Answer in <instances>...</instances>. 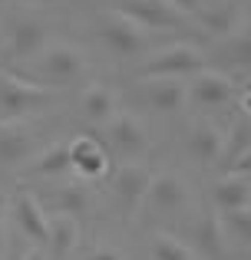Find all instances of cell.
I'll return each mask as SVG.
<instances>
[{"label":"cell","instance_id":"obj_1","mask_svg":"<svg viewBox=\"0 0 251 260\" xmlns=\"http://www.w3.org/2000/svg\"><path fill=\"white\" fill-rule=\"evenodd\" d=\"M99 37L109 46L113 56H119V59L139 56V53L146 50V30H142L139 23H132L126 13H119L116 7L103 13V20H99Z\"/></svg>","mask_w":251,"mask_h":260},{"label":"cell","instance_id":"obj_2","mask_svg":"<svg viewBox=\"0 0 251 260\" xmlns=\"http://www.w3.org/2000/svg\"><path fill=\"white\" fill-rule=\"evenodd\" d=\"M199 70H205V56L195 50L192 43H175L159 50L146 66H142V76L155 79V76H169V79H182V76H195Z\"/></svg>","mask_w":251,"mask_h":260},{"label":"cell","instance_id":"obj_3","mask_svg":"<svg viewBox=\"0 0 251 260\" xmlns=\"http://www.w3.org/2000/svg\"><path fill=\"white\" fill-rule=\"evenodd\" d=\"M50 99H53V92L46 86L0 73V109H4L7 119H20V115L33 112V109H43Z\"/></svg>","mask_w":251,"mask_h":260},{"label":"cell","instance_id":"obj_4","mask_svg":"<svg viewBox=\"0 0 251 260\" xmlns=\"http://www.w3.org/2000/svg\"><path fill=\"white\" fill-rule=\"evenodd\" d=\"M116 10L126 13L142 30H175V26H182L185 17H188L179 7H172L169 0H119Z\"/></svg>","mask_w":251,"mask_h":260},{"label":"cell","instance_id":"obj_5","mask_svg":"<svg viewBox=\"0 0 251 260\" xmlns=\"http://www.w3.org/2000/svg\"><path fill=\"white\" fill-rule=\"evenodd\" d=\"M149 181H152V172H149L146 165H139V161L119 165V172L113 175V194L119 198V204H123L126 214H132V211L139 208V201L149 191Z\"/></svg>","mask_w":251,"mask_h":260},{"label":"cell","instance_id":"obj_6","mask_svg":"<svg viewBox=\"0 0 251 260\" xmlns=\"http://www.w3.org/2000/svg\"><path fill=\"white\" fill-rule=\"evenodd\" d=\"M146 198L152 201L155 211H165V214H172V211H182V208L188 204V184H185V178H179V175H172V172L152 175Z\"/></svg>","mask_w":251,"mask_h":260},{"label":"cell","instance_id":"obj_7","mask_svg":"<svg viewBox=\"0 0 251 260\" xmlns=\"http://www.w3.org/2000/svg\"><path fill=\"white\" fill-rule=\"evenodd\" d=\"M106 135H109V142H113V148H116L119 155H139L142 148H146V128L139 125V119L135 115H113L109 122H106Z\"/></svg>","mask_w":251,"mask_h":260},{"label":"cell","instance_id":"obj_8","mask_svg":"<svg viewBox=\"0 0 251 260\" xmlns=\"http://www.w3.org/2000/svg\"><path fill=\"white\" fill-rule=\"evenodd\" d=\"M232 95H235V86L228 83V76H221V73H215V70H199L192 76V99H195V106H202V109H215V106H225V102H232Z\"/></svg>","mask_w":251,"mask_h":260},{"label":"cell","instance_id":"obj_9","mask_svg":"<svg viewBox=\"0 0 251 260\" xmlns=\"http://www.w3.org/2000/svg\"><path fill=\"white\" fill-rule=\"evenodd\" d=\"M13 217H17L20 231H23L26 237H33V241H40V244L46 241V234H50V217H46L43 204H40L30 191H20V194L13 198Z\"/></svg>","mask_w":251,"mask_h":260},{"label":"cell","instance_id":"obj_10","mask_svg":"<svg viewBox=\"0 0 251 260\" xmlns=\"http://www.w3.org/2000/svg\"><path fill=\"white\" fill-rule=\"evenodd\" d=\"M192 241L199 244V250L205 254L208 260H228V244H225V224H221L218 214H202L195 221V231H192Z\"/></svg>","mask_w":251,"mask_h":260},{"label":"cell","instance_id":"obj_11","mask_svg":"<svg viewBox=\"0 0 251 260\" xmlns=\"http://www.w3.org/2000/svg\"><path fill=\"white\" fill-rule=\"evenodd\" d=\"M43 73L50 79H57L60 86H66L70 79H76L83 73V53L66 43L50 46V50H43Z\"/></svg>","mask_w":251,"mask_h":260},{"label":"cell","instance_id":"obj_12","mask_svg":"<svg viewBox=\"0 0 251 260\" xmlns=\"http://www.w3.org/2000/svg\"><path fill=\"white\" fill-rule=\"evenodd\" d=\"M70 161L83 178H99V175H106V168H109L106 152L99 148L96 139H90V135H79V139L70 142Z\"/></svg>","mask_w":251,"mask_h":260},{"label":"cell","instance_id":"obj_13","mask_svg":"<svg viewBox=\"0 0 251 260\" xmlns=\"http://www.w3.org/2000/svg\"><path fill=\"white\" fill-rule=\"evenodd\" d=\"M46 50V26L37 20H20L10 33V53L13 59H37Z\"/></svg>","mask_w":251,"mask_h":260},{"label":"cell","instance_id":"obj_14","mask_svg":"<svg viewBox=\"0 0 251 260\" xmlns=\"http://www.w3.org/2000/svg\"><path fill=\"white\" fill-rule=\"evenodd\" d=\"M146 102L159 112H179L185 106V86L179 79H169V76H155L146 83Z\"/></svg>","mask_w":251,"mask_h":260},{"label":"cell","instance_id":"obj_15","mask_svg":"<svg viewBox=\"0 0 251 260\" xmlns=\"http://www.w3.org/2000/svg\"><path fill=\"white\" fill-rule=\"evenodd\" d=\"M221 148H225V135H221L215 125H208V122L195 125L192 135H188V155H192L195 161H202V165L218 161L221 158Z\"/></svg>","mask_w":251,"mask_h":260},{"label":"cell","instance_id":"obj_16","mask_svg":"<svg viewBox=\"0 0 251 260\" xmlns=\"http://www.w3.org/2000/svg\"><path fill=\"white\" fill-rule=\"evenodd\" d=\"M46 241H50V254L57 260L70 257L73 247H76V241H79L76 217H73V214H60V211H57V214L50 217V234H46Z\"/></svg>","mask_w":251,"mask_h":260},{"label":"cell","instance_id":"obj_17","mask_svg":"<svg viewBox=\"0 0 251 260\" xmlns=\"http://www.w3.org/2000/svg\"><path fill=\"white\" fill-rule=\"evenodd\" d=\"M70 168H73V161H70V142H57V145H50L46 152H40L37 158L26 165V175L50 178V175L70 172Z\"/></svg>","mask_w":251,"mask_h":260},{"label":"cell","instance_id":"obj_18","mask_svg":"<svg viewBox=\"0 0 251 260\" xmlns=\"http://www.w3.org/2000/svg\"><path fill=\"white\" fill-rule=\"evenodd\" d=\"M215 204H218V211H232V208L251 204V178L225 175L215 184Z\"/></svg>","mask_w":251,"mask_h":260},{"label":"cell","instance_id":"obj_19","mask_svg":"<svg viewBox=\"0 0 251 260\" xmlns=\"http://www.w3.org/2000/svg\"><path fill=\"white\" fill-rule=\"evenodd\" d=\"M79 109H83V115L93 122V125H106V122L116 115V99H113L109 89L90 86L83 92V99H79Z\"/></svg>","mask_w":251,"mask_h":260},{"label":"cell","instance_id":"obj_20","mask_svg":"<svg viewBox=\"0 0 251 260\" xmlns=\"http://www.w3.org/2000/svg\"><path fill=\"white\" fill-rule=\"evenodd\" d=\"M33 152V139L20 128H0V165L13 168L20 161H26Z\"/></svg>","mask_w":251,"mask_h":260},{"label":"cell","instance_id":"obj_21","mask_svg":"<svg viewBox=\"0 0 251 260\" xmlns=\"http://www.w3.org/2000/svg\"><path fill=\"white\" fill-rule=\"evenodd\" d=\"M235 23H238V4L235 0H221L218 7L202 13V26L208 33H215V37H232Z\"/></svg>","mask_w":251,"mask_h":260},{"label":"cell","instance_id":"obj_22","mask_svg":"<svg viewBox=\"0 0 251 260\" xmlns=\"http://www.w3.org/2000/svg\"><path fill=\"white\" fill-rule=\"evenodd\" d=\"M221 59L228 66H251V30L232 33L221 46Z\"/></svg>","mask_w":251,"mask_h":260},{"label":"cell","instance_id":"obj_23","mask_svg":"<svg viewBox=\"0 0 251 260\" xmlns=\"http://www.w3.org/2000/svg\"><path fill=\"white\" fill-rule=\"evenodd\" d=\"M53 208H57L60 214H83V211L90 208V201H86L83 188L63 184V188H57V194H53Z\"/></svg>","mask_w":251,"mask_h":260},{"label":"cell","instance_id":"obj_24","mask_svg":"<svg viewBox=\"0 0 251 260\" xmlns=\"http://www.w3.org/2000/svg\"><path fill=\"white\" fill-rule=\"evenodd\" d=\"M152 254H155V260H199L192 250L185 247V244L175 241V237H169V234H159V237H155Z\"/></svg>","mask_w":251,"mask_h":260},{"label":"cell","instance_id":"obj_25","mask_svg":"<svg viewBox=\"0 0 251 260\" xmlns=\"http://www.w3.org/2000/svg\"><path fill=\"white\" fill-rule=\"evenodd\" d=\"M221 224H225L228 231H235V237L238 241L251 244V204H245V208H232V211H221Z\"/></svg>","mask_w":251,"mask_h":260},{"label":"cell","instance_id":"obj_26","mask_svg":"<svg viewBox=\"0 0 251 260\" xmlns=\"http://www.w3.org/2000/svg\"><path fill=\"white\" fill-rule=\"evenodd\" d=\"M248 145H251V125H238V128L232 132V139H228V145L221 148V155H225V165L235 158V155L245 152Z\"/></svg>","mask_w":251,"mask_h":260},{"label":"cell","instance_id":"obj_27","mask_svg":"<svg viewBox=\"0 0 251 260\" xmlns=\"http://www.w3.org/2000/svg\"><path fill=\"white\" fill-rule=\"evenodd\" d=\"M228 175H238V178H251V145L241 155H235L228 161Z\"/></svg>","mask_w":251,"mask_h":260},{"label":"cell","instance_id":"obj_28","mask_svg":"<svg viewBox=\"0 0 251 260\" xmlns=\"http://www.w3.org/2000/svg\"><path fill=\"white\" fill-rule=\"evenodd\" d=\"M172 7H179L182 13H199V7H202V0H169Z\"/></svg>","mask_w":251,"mask_h":260},{"label":"cell","instance_id":"obj_29","mask_svg":"<svg viewBox=\"0 0 251 260\" xmlns=\"http://www.w3.org/2000/svg\"><path fill=\"white\" fill-rule=\"evenodd\" d=\"M86 260H123V257H119V250H109V247H106V250H96V254H90Z\"/></svg>","mask_w":251,"mask_h":260},{"label":"cell","instance_id":"obj_30","mask_svg":"<svg viewBox=\"0 0 251 260\" xmlns=\"http://www.w3.org/2000/svg\"><path fill=\"white\" fill-rule=\"evenodd\" d=\"M4 260H23V250H20V247H10V250H7V257Z\"/></svg>","mask_w":251,"mask_h":260},{"label":"cell","instance_id":"obj_31","mask_svg":"<svg viewBox=\"0 0 251 260\" xmlns=\"http://www.w3.org/2000/svg\"><path fill=\"white\" fill-rule=\"evenodd\" d=\"M4 214H7V194L0 191V228H4Z\"/></svg>","mask_w":251,"mask_h":260},{"label":"cell","instance_id":"obj_32","mask_svg":"<svg viewBox=\"0 0 251 260\" xmlns=\"http://www.w3.org/2000/svg\"><path fill=\"white\" fill-rule=\"evenodd\" d=\"M23 260H43V254H40V250H26Z\"/></svg>","mask_w":251,"mask_h":260},{"label":"cell","instance_id":"obj_33","mask_svg":"<svg viewBox=\"0 0 251 260\" xmlns=\"http://www.w3.org/2000/svg\"><path fill=\"white\" fill-rule=\"evenodd\" d=\"M241 106H245V112H251V92L245 95V102H241Z\"/></svg>","mask_w":251,"mask_h":260},{"label":"cell","instance_id":"obj_34","mask_svg":"<svg viewBox=\"0 0 251 260\" xmlns=\"http://www.w3.org/2000/svg\"><path fill=\"white\" fill-rule=\"evenodd\" d=\"M0 4H7V0H0Z\"/></svg>","mask_w":251,"mask_h":260}]
</instances>
